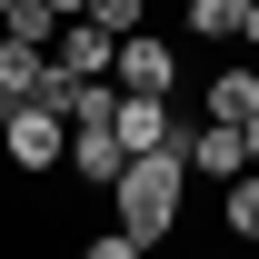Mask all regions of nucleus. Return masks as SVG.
I'll return each instance as SVG.
<instances>
[{"label": "nucleus", "mask_w": 259, "mask_h": 259, "mask_svg": "<svg viewBox=\"0 0 259 259\" xmlns=\"http://www.w3.org/2000/svg\"><path fill=\"white\" fill-rule=\"evenodd\" d=\"M180 199H190V169H180V150H140V160L110 180V209H120L110 229H130L140 249H160V239H169V220H180Z\"/></svg>", "instance_id": "f257e3e1"}, {"label": "nucleus", "mask_w": 259, "mask_h": 259, "mask_svg": "<svg viewBox=\"0 0 259 259\" xmlns=\"http://www.w3.org/2000/svg\"><path fill=\"white\" fill-rule=\"evenodd\" d=\"M0 160L20 169V180L60 169V160H70V120H50L40 100H0Z\"/></svg>", "instance_id": "f03ea898"}, {"label": "nucleus", "mask_w": 259, "mask_h": 259, "mask_svg": "<svg viewBox=\"0 0 259 259\" xmlns=\"http://www.w3.org/2000/svg\"><path fill=\"white\" fill-rule=\"evenodd\" d=\"M110 90H120V100H169V90H180V40L130 30L120 50H110Z\"/></svg>", "instance_id": "7ed1b4c3"}, {"label": "nucleus", "mask_w": 259, "mask_h": 259, "mask_svg": "<svg viewBox=\"0 0 259 259\" xmlns=\"http://www.w3.org/2000/svg\"><path fill=\"white\" fill-rule=\"evenodd\" d=\"M169 150H180V169H190V180H209V190H229V180L249 169V150H239V130H220V120H199V130H180Z\"/></svg>", "instance_id": "20e7f679"}, {"label": "nucleus", "mask_w": 259, "mask_h": 259, "mask_svg": "<svg viewBox=\"0 0 259 259\" xmlns=\"http://www.w3.org/2000/svg\"><path fill=\"white\" fill-rule=\"evenodd\" d=\"M70 180H80V190H110V180H120L130 169V150H120V130H70Z\"/></svg>", "instance_id": "39448f33"}, {"label": "nucleus", "mask_w": 259, "mask_h": 259, "mask_svg": "<svg viewBox=\"0 0 259 259\" xmlns=\"http://www.w3.org/2000/svg\"><path fill=\"white\" fill-rule=\"evenodd\" d=\"M110 130H120V150L140 160V150H169L190 120H169V100H120V110H110Z\"/></svg>", "instance_id": "423d86ee"}, {"label": "nucleus", "mask_w": 259, "mask_h": 259, "mask_svg": "<svg viewBox=\"0 0 259 259\" xmlns=\"http://www.w3.org/2000/svg\"><path fill=\"white\" fill-rule=\"evenodd\" d=\"M110 50H120V40L100 30V20H60V40H50V60H60L70 80H110Z\"/></svg>", "instance_id": "0eeeda50"}, {"label": "nucleus", "mask_w": 259, "mask_h": 259, "mask_svg": "<svg viewBox=\"0 0 259 259\" xmlns=\"http://www.w3.org/2000/svg\"><path fill=\"white\" fill-rule=\"evenodd\" d=\"M199 120H220V130L259 120V70H249V60H239V70H220V80L199 90Z\"/></svg>", "instance_id": "6e6552de"}, {"label": "nucleus", "mask_w": 259, "mask_h": 259, "mask_svg": "<svg viewBox=\"0 0 259 259\" xmlns=\"http://www.w3.org/2000/svg\"><path fill=\"white\" fill-rule=\"evenodd\" d=\"M220 229H229V239H249V249H259V169H239V180H229V190H220Z\"/></svg>", "instance_id": "1a4fd4ad"}, {"label": "nucleus", "mask_w": 259, "mask_h": 259, "mask_svg": "<svg viewBox=\"0 0 259 259\" xmlns=\"http://www.w3.org/2000/svg\"><path fill=\"white\" fill-rule=\"evenodd\" d=\"M40 60H50V50H30V40H10V30H0V100H30Z\"/></svg>", "instance_id": "9d476101"}, {"label": "nucleus", "mask_w": 259, "mask_h": 259, "mask_svg": "<svg viewBox=\"0 0 259 259\" xmlns=\"http://www.w3.org/2000/svg\"><path fill=\"white\" fill-rule=\"evenodd\" d=\"M239 20H249V0H190V30L199 40H229V50H239Z\"/></svg>", "instance_id": "9b49d317"}, {"label": "nucleus", "mask_w": 259, "mask_h": 259, "mask_svg": "<svg viewBox=\"0 0 259 259\" xmlns=\"http://www.w3.org/2000/svg\"><path fill=\"white\" fill-rule=\"evenodd\" d=\"M80 20H100L110 40H130V30H150V0H90Z\"/></svg>", "instance_id": "f8f14e48"}, {"label": "nucleus", "mask_w": 259, "mask_h": 259, "mask_svg": "<svg viewBox=\"0 0 259 259\" xmlns=\"http://www.w3.org/2000/svg\"><path fill=\"white\" fill-rule=\"evenodd\" d=\"M30 100L50 110V120H70V100H80V80H70L60 60H40V80H30Z\"/></svg>", "instance_id": "ddd939ff"}, {"label": "nucleus", "mask_w": 259, "mask_h": 259, "mask_svg": "<svg viewBox=\"0 0 259 259\" xmlns=\"http://www.w3.org/2000/svg\"><path fill=\"white\" fill-rule=\"evenodd\" d=\"M0 30H10V40H30V50H50V40H60V20H50V10H40V0H20V10H10V20H0Z\"/></svg>", "instance_id": "4468645a"}, {"label": "nucleus", "mask_w": 259, "mask_h": 259, "mask_svg": "<svg viewBox=\"0 0 259 259\" xmlns=\"http://www.w3.org/2000/svg\"><path fill=\"white\" fill-rule=\"evenodd\" d=\"M80 259H140V239L130 229H100V239H80Z\"/></svg>", "instance_id": "2eb2a0df"}, {"label": "nucleus", "mask_w": 259, "mask_h": 259, "mask_svg": "<svg viewBox=\"0 0 259 259\" xmlns=\"http://www.w3.org/2000/svg\"><path fill=\"white\" fill-rule=\"evenodd\" d=\"M40 10H50V20H80V10H90V0H40Z\"/></svg>", "instance_id": "dca6fc26"}, {"label": "nucleus", "mask_w": 259, "mask_h": 259, "mask_svg": "<svg viewBox=\"0 0 259 259\" xmlns=\"http://www.w3.org/2000/svg\"><path fill=\"white\" fill-rule=\"evenodd\" d=\"M239 50H259V0H249V20H239Z\"/></svg>", "instance_id": "f3484780"}, {"label": "nucleus", "mask_w": 259, "mask_h": 259, "mask_svg": "<svg viewBox=\"0 0 259 259\" xmlns=\"http://www.w3.org/2000/svg\"><path fill=\"white\" fill-rule=\"evenodd\" d=\"M239 150H249V169H259V120H239Z\"/></svg>", "instance_id": "a211bd4d"}, {"label": "nucleus", "mask_w": 259, "mask_h": 259, "mask_svg": "<svg viewBox=\"0 0 259 259\" xmlns=\"http://www.w3.org/2000/svg\"><path fill=\"white\" fill-rule=\"evenodd\" d=\"M10 10H20V0H0V20H10Z\"/></svg>", "instance_id": "6ab92c4d"}]
</instances>
